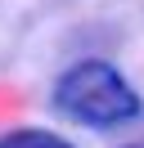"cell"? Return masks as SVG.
<instances>
[{
    "label": "cell",
    "instance_id": "1",
    "mask_svg": "<svg viewBox=\"0 0 144 148\" xmlns=\"http://www.w3.org/2000/svg\"><path fill=\"white\" fill-rule=\"evenodd\" d=\"M54 108L63 117H72L77 126H90V130H113V126H126V121L140 117V94L131 90L122 72L113 63H99V58H86V63L68 67L54 85Z\"/></svg>",
    "mask_w": 144,
    "mask_h": 148
},
{
    "label": "cell",
    "instance_id": "2",
    "mask_svg": "<svg viewBox=\"0 0 144 148\" xmlns=\"http://www.w3.org/2000/svg\"><path fill=\"white\" fill-rule=\"evenodd\" d=\"M0 148H72V144L59 139L54 130H9L0 139Z\"/></svg>",
    "mask_w": 144,
    "mask_h": 148
}]
</instances>
